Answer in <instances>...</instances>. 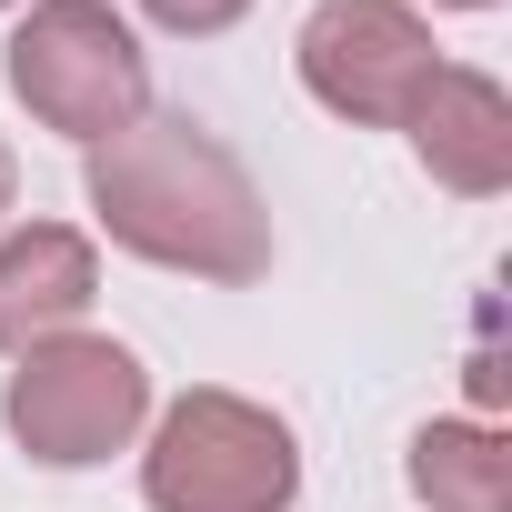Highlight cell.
<instances>
[{
    "label": "cell",
    "instance_id": "6da1fadb",
    "mask_svg": "<svg viewBox=\"0 0 512 512\" xmlns=\"http://www.w3.org/2000/svg\"><path fill=\"white\" fill-rule=\"evenodd\" d=\"M91 201L111 221V241L151 251L171 272H211V282H262L272 272V221L251 201L241 161L221 141H201L191 121H131L91 151Z\"/></svg>",
    "mask_w": 512,
    "mask_h": 512
},
{
    "label": "cell",
    "instance_id": "7a4b0ae2",
    "mask_svg": "<svg viewBox=\"0 0 512 512\" xmlns=\"http://www.w3.org/2000/svg\"><path fill=\"white\" fill-rule=\"evenodd\" d=\"M292 482H302L292 432H282L272 412L231 402V392H191V402L161 422L151 472H141L151 512H282Z\"/></svg>",
    "mask_w": 512,
    "mask_h": 512
},
{
    "label": "cell",
    "instance_id": "3957f363",
    "mask_svg": "<svg viewBox=\"0 0 512 512\" xmlns=\"http://www.w3.org/2000/svg\"><path fill=\"white\" fill-rule=\"evenodd\" d=\"M11 91L71 131V141H111L141 121V41L101 11V0H41V11L11 31Z\"/></svg>",
    "mask_w": 512,
    "mask_h": 512
},
{
    "label": "cell",
    "instance_id": "277c9868",
    "mask_svg": "<svg viewBox=\"0 0 512 512\" xmlns=\"http://www.w3.org/2000/svg\"><path fill=\"white\" fill-rule=\"evenodd\" d=\"M141 362L121 342H81V332H51L41 352H21L11 372V432L31 462H111L131 432H141Z\"/></svg>",
    "mask_w": 512,
    "mask_h": 512
},
{
    "label": "cell",
    "instance_id": "5b68a950",
    "mask_svg": "<svg viewBox=\"0 0 512 512\" xmlns=\"http://www.w3.org/2000/svg\"><path fill=\"white\" fill-rule=\"evenodd\" d=\"M432 71H442L432 31L402 11V0H322L302 21V81L342 121H412Z\"/></svg>",
    "mask_w": 512,
    "mask_h": 512
},
{
    "label": "cell",
    "instance_id": "8992f818",
    "mask_svg": "<svg viewBox=\"0 0 512 512\" xmlns=\"http://www.w3.org/2000/svg\"><path fill=\"white\" fill-rule=\"evenodd\" d=\"M412 151L452 191H502L512 181V101L482 71H432L412 101Z\"/></svg>",
    "mask_w": 512,
    "mask_h": 512
},
{
    "label": "cell",
    "instance_id": "52a82bcc",
    "mask_svg": "<svg viewBox=\"0 0 512 512\" xmlns=\"http://www.w3.org/2000/svg\"><path fill=\"white\" fill-rule=\"evenodd\" d=\"M91 302V241L61 221H31L0 241V352H41Z\"/></svg>",
    "mask_w": 512,
    "mask_h": 512
},
{
    "label": "cell",
    "instance_id": "ba28073f",
    "mask_svg": "<svg viewBox=\"0 0 512 512\" xmlns=\"http://www.w3.org/2000/svg\"><path fill=\"white\" fill-rule=\"evenodd\" d=\"M412 492L432 512H512V452H502V432L432 422L412 442Z\"/></svg>",
    "mask_w": 512,
    "mask_h": 512
},
{
    "label": "cell",
    "instance_id": "9c48e42d",
    "mask_svg": "<svg viewBox=\"0 0 512 512\" xmlns=\"http://www.w3.org/2000/svg\"><path fill=\"white\" fill-rule=\"evenodd\" d=\"M141 11H151L161 31H231L251 0H141Z\"/></svg>",
    "mask_w": 512,
    "mask_h": 512
},
{
    "label": "cell",
    "instance_id": "30bf717a",
    "mask_svg": "<svg viewBox=\"0 0 512 512\" xmlns=\"http://www.w3.org/2000/svg\"><path fill=\"white\" fill-rule=\"evenodd\" d=\"M0 211H11V151H0Z\"/></svg>",
    "mask_w": 512,
    "mask_h": 512
},
{
    "label": "cell",
    "instance_id": "8fae6325",
    "mask_svg": "<svg viewBox=\"0 0 512 512\" xmlns=\"http://www.w3.org/2000/svg\"><path fill=\"white\" fill-rule=\"evenodd\" d=\"M452 11H482V0H452Z\"/></svg>",
    "mask_w": 512,
    "mask_h": 512
}]
</instances>
